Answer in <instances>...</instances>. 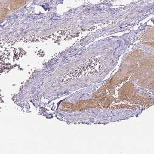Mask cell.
<instances>
[{
    "instance_id": "cell-1",
    "label": "cell",
    "mask_w": 154,
    "mask_h": 154,
    "mask_svg": "<svg viewBox=\"0 0 154 154\" xmlns=\"http://www.w3.org/2000/svg\"><path fill=\"white\" fill-rule=\"evenodd\" d=\"M25 0H8V8L11 12H14L25 4Z\"/></svg>"
},
{
    "instance_id": "cell-2",
    "label": "cell",
    "mask_w": 154,
    "mask_h": 154,
    "mask_svg": "<svg viewBox=\"0 0 154 154\" xmlns=\"http://www.w3.org/2000/svg\"><path fill=\"white\" fill-rule=\"evenodd\" d=\"M9 12L10 10L8 8L0 7V22L3 20Z\"/></svg>"
},
{
    "instance_id": "cell-3",
    "label": "cell",
    "mask_w": 154,
    "mask_h": 154,
    "mask_svg": "<svg viewBox=\"0 0 154 154\" xmlns=\"http://www.w3.org/2000/svg\"><path fill=\"white\" fill-rule=\"evenodd\" d=\"M0 7L8 8V0H0Z\"/></svg>"
},
{
    "instance_id": "cell-4",
    "label": "cell",
    "mask_w": 154,
    "mask_h": 154,
    "mask_svg": "<svg viewBox=\"0 0 154 154\" xmlns=\"http://www.w3.org/2000/svg\"><path fill=\"white\" fill-rule=\"evenodd\" d=\"M25 1H26V2H30L33 1V0H25Z\"/></svg>"
}]
</instances>
